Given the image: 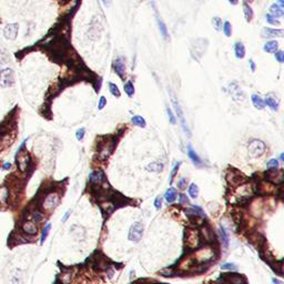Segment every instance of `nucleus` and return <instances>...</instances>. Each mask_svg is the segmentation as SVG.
Segmentation results:
<instances>
[{"label":"nucleus","mask_w":284,"mask_h":284,"mask_svg":"<svg viewBox=\"0 0 284 284\" xmlns=\"http://www.w3.org/2000/svg\"><path fill=\"white\" fill-rule=\"evenodd\" d=\"M43 219H45V217H43V215H42L41 213H40V212H38V211L34 212V214H32V220H34L36 223L42 222Z\"/></svg>","instance_id":"473e14b6"},{"label":"nucleus","mask_w":284,"mask_h":284,"mask_svg":"<svg viewBox=\"0 0 284 284\" xmlns=\"http://www.w3.org/2000/svg\"><path fill=\"white\" fill-rule=\"evenodd\" d=\"M250 63H251V69H252V71H254L255 70V63H254V61L252 59L250 60Z\"/></svg>","instance_id":"09e8293b"},{"label":"nucleus","mask_w":284,"mask_h":284,"mask_svg":"<svg viewBox=\"0 0 284 284\" xmlns=\"http://www.w3.org/2000/svg\"><path fill=\"white\" fill-rule=\"evenodd\" d=\"M189 193L190 196H191V198L192 199H196L199 196V186L196 185V184H191L189 188Z\"/></svg>","instance_id":"c85d7f7f"},{"label":"nucleus","mask_w":284,"mask_h":284,"mask_svg":"<svg viewBox=\"0 0 284 284\" xmlns=\"http://www.w3.org/2000/svg\"><path fill=\"white\" fill-rule=\"evenodd\" d=\"M265 18H266V21L269 22L270 25H273V26H280L281 25L278 19L275 18L274 16H272L271 13H268V15L265 16Z\"/></svg>","instance_id":"7c9ffc66"},{"label":"nucleus","mask_w":284,"mask_h":284,"mask_svg":"<svg viewBox=\"0 0 284 284\" xmlns=\"http://www.w3.org/2000/svg\"><path fill=\"white\" fill-rule=\"evenodd\" d=\"M148 171L151 172H160L163 170V164L160 163V162H154V163H150L147 167Z\"/></svg>","instance_id":"4be33fe9"},{"label":"nucleus","mask_w":284,"mask_h":284,"mask_svg":"<svg viewBox=\"0 0 284 284\" xmlns=\"http://www.w3.org/2000/svg\"><path fill=\"white\" fill-rule=\"evenodd\" d=\"M106 104H107V99L104 98V97H101L100 100H99V103H98V109L99 110H102V109L106 107Z\"/></svg>","instance_id":"4c0bfd02"},{"label":"nucleus","mask_w":284,"mask_h":284,"mask_svg":"<svg viewBox=\"0 0 284 284\" xmlns=\"http://www.w3.org/2000/svg\"><path fill=\"white\" fill-rule=\"evenodd\" d=\"M284 7H281L278 3H273L271 7H270V13L272 16H274L275 18H281L284 15Z\"/></svg>","instance_id":"f8f14e48"},{"label":"nucleus","mask_w":284,"mask_h":284,"mask_svg":"<svg viewBox=\"0 0 284 284\" xmlns=\"http://www.w3.org/2000/svg\"><path fill=\"white\" fill-rule=\"evenodd\" d=\"M264 103L268 104V106H269L273 111L279 110V104H280L279 103V100L275 98V97H273V95H268V97L265 98Z\"/></svg>","instance_id":"4468645a"},{"label":"nucleus","mask_w":284,"mask_h":284,"mask_svg":"<svg viewBox=\"0 0 284 284\" xmlns=\"http://www.w3.org/2000/svg\"><path fill=\"white\" fill-rule=\"evenodd\" d=\"M228 1H229L231 5H234V6L235 5H238V2H239V0H228Z\"/></svg>","instance_id":"8fccbe9b"},{"label":"nucleus","mask_w":284,"mask_h":284,"mask_svg":"<svg viewBox=\"0 0 284 284\" xmlns=\"http://www.w3.org/2000/svg\"><path fill=\"white\" fill-rule=\"evenodd\" d=\"M109 90H110L111 95H114V97H117V98H119L120 95H121L119 88H118V86H117V84H114V83H112V82L109 83Z\"/></svg>","instance_id":"cd10ccee"},{"label":"nucleus","mask_w":284,"mask_h":284,"mask_svg":"<svg viewBox=\"0 0 284 284\" xmlns=\"http://www.w3.org/2000/svg\"><path fill=\"white\" fill-rule=\"evenodd\" d=\"M59 203V196L56 193H50L49 196H47L46 199L43 200V209L46 210H53V209L58 205Z\"/></svg>","instance_id":"0eeeda50"},{"label":"nucleus","mask_w":284,"mask_h":284,"mask_svg":"<svg viewBox=\"0 0 284 284\" xmlns=\"http://www.w3.org/2000/svg\"><path fill=\"white\" fill-rule=\"evenodd\" d=\"M8 199H9V191H8V189H7L6 186L0 188V203L1 204H7Z\"/></svg>","instance_id":"aec40b11"},{"label":"nucleus","mask_w":284,"mask_h":284,"mask_svg":"<svg viewBox=\"0 0 284 284\" xmlns=\"http://www.w3.org/2000/svg\"><path fill=\"white\" fill-rule=\"evenodd\" d=\"M165 200L169 202V203H172V202L175 200V198H177V193H175V191H174V189H169L168 191H167V193H165Z\"/></svg>","instance_id":"a878e982"},{"label":"nucleus","mask_w":284,"mask_h":284,"mask_svg":"<svg viewBox=\"0 0 284 284\" xmlns=\"http://www.w3.org/2000/svg\"><path fill=\"white\" fill-rule=\"evenodd\" d=\"M180 199H181V203H188V198H186L184 194H181Z\"/></svg>","instance_id":"49530a36"},{"label":"nucleus","mask_w":284,"mask_h":284,"mask_svg":"<svg viewBox=\"0 0 284 284\" xmlns=\"http://www.w3.org/2000/svg\"><path fill=\"white\" fill-rule=\"evenodd\" d=\"M172 103H173L174 110H175V113H177L178 118H179V120H180L181 125H182V128H183V131L190 137V131H189V129H188V127H186V124H185V120H184L183 112H182V109H181L180 104H179V102H178L174 98L172 99Z\"/></svg>","instance_id":"6e6552de"},{"label":"nucleus","mask_w":284,"mask_h":284,"mask_svg":"<svg viewBox=\"0 0 284 284\" xmlns=\"http://www.w3.org/2000/svg\"><path fill=\"white\" fill-rule=\"evenodd\" d=\"M22 230H23V232L29 235H36L38 233V228L36 225V223L31 222V221H27V222L23 223Z\"/></svg>","instance_id":"9b49d317"},{"label":"nucleus","mask_w":284,"mask_h":284,"mask_svg":"<svg viewBox=\"0 0 284 284\" xmlns=\"http://www.w3.org/2000/svg\"><path fill=\"white\" fill-rule=\"evenodd\" d=\"M235 57L238 59H243L245 57V48L242 42H236L234 45Z\"/></svg>","instance_id":"dca6fc26"},{"label":"nucleus","mask_w":284,"mask_h":284,"mask_svg":"<svg viewBox=\"0 0 284 284\" xmlns=\"http://www.w3.org/2000/svg\"><path fill=\"white\" fill-rule=\"evenodd\" d=\"M9 59V53L5 49H0V66L3 63H8Z\"/></svg>","instance_id":"bb28decb"},{"label":"nucleus","mask_w":284,"mask_h":284,"mask_svg":"<svg viewBox=\"0 0 284 284\" xmlns=\"http://www.w3.org/2000/svg\"><path fill=\"white\" fill-rule=\"evenodd\" d=\"M230 95L234 101H242L244 100V92L242 91L241 88L236 83H231L230 84Z\"/></svg>","instance_id":"9d476101"},{"label":"nucleus","mask_w":284,"mask_h":284,"mask_svg":"<svg viewBox=\"0 0 284 284\" xmlns=\"http://www.w3.org/2000/svg\"><path fill=\"white\" fill-rule=\"evenodd\" d=\"M15 83V72L11 68H0V87L9 88Z\"/></svg>","instance_id":"f257e3e1"},{"label":"nucleus","mask_w":284,"mask_h":284,"mask_svg":"<svg viewBox=\"0 0 284 284\" xmlns=\"http://www.w3.org/2000/svg\"><path fill=\"white\" fill-rule=\"evenodd\" d=\"M16 161L18 163L20 171L25 172L27 170L28 165H29L30 158H29V156H28L27 153H21V151H19V152L16 153Z\"/></svg>","instance_id":"423d86ee"},{"label":"nucleus","mask_w":284,"mask_h":284,"mask_svg":"<svg viewBox=\"0 0 284 284\" xmlns=\"http://www.w3.org/2000/svg\"><path fill=\"white\" fill-rule=\"evenodd\" d=\"M188 156H189V158L191 159V161H192L196 165H201V163H202L201 159H200L198 154L194 152V150L192 149V147H191L190 144L188 146Z\"/></svg>","instance_id":"f3484780"},{"label":"nucleus","mask_w":284,"mask_h":284,"mask_svg":"<svg viewBox=\"0 0 284 284\" xmlns=\"http://www.w3.org/2000/svg\"><path fill=\"white\" fill-rule=\"evenodd\" d=\"M102 1V3H103L106 7H110L111 3H112V0H101Z\"/></svg>","instance_id":"c03bdc74"},{"label":"nucleus","mask_w":284,"mask_h":284,"mask_svg":"<svg viewBox=\"0 0 284 284\" xmlns=\"http://www.w3.org/2000/svg\"><path fill=\"white\" fill-rule=\"evenodd\" d=\"M274 56H275V59L278 60L280 63H283L284 62V52L281 51V50H279V51H275L274 52Z\"/></svg>","instance_id":"f704fd0d"},{"label":"nucleus","mask_w":284,"mask_h":284,"mask_svg":"<svg viewBox=\"0 0 284 284\" xmlns=\"http://www.w3.org/2000/svg\"><path fill=\"white\" fill-rule=\"evenodd\" d=\"M109 274H108V276H109V279H111L112 278V275H113V270L112 269H109Z\"/></svg>","instance_id":"3c124183"},{"label":"nucleus","mask_w":284,"mask_h":284,"mask_svg":"<svg viewBox=\"0 0 284 284\" xmlns=\"http://www.w3.org/2000/svg\"><path fill=\"white\" fill-rule=\"evenodd\" d=\"M223 32L225 34L226 37H231L232 34V26L229 21H225L223 23Z\"/></svg>","instance_id":"c756f323"},{"label":"nucleus","mask_w":284,"mask_h":284,"mask_svg":"<svg viewBox=\"0 0 284 284\" xmlns=\"http://www.w3.org/2000/svg\"><path fill=\"white\" fill-rule=\"evenodd\" d=\"M279 49V42L275 41V40H271V41H268V42L264 45L263 47V50L269 53H274L275 51H278Z\"/></svg>","instance_id":"ddd939ff"},{"label":"nucleus","mask_w":284,"mask_h":284,"mask_svg":"<svg viewBox=\"0 0 284 284\" xmlns=\"http://www.w3.org/2000/svg\"><path fill=\"white\" fill-rule=\"evenodd\" d=\"M50 229H51V224H50V223H47L42 230V233H41V239H40V243H41V244H43V242L46 241L47 236L49 234Z\"/></svg>","instance_id":"393cba45"},{"label":"nucleus","mask_w":284,"mask_h":284,"mask_svg":"<svg viewBox=\"0 0 284 284\" xmlns=\"http://www.w3.org/2000/svg\"><path fill=\"white\" fill-rule=\"evenodd\" d=\"M179 165H180V164L178 163V165H175V168L172 170V173H171V178H170V180H172V179H173V177L175 175V173H177V171H178V169H179Z\"/></svg>","instance_id":"37998d69"},{"label":"nucleus","mask_w":284,"mask_h":284,"mask_svg":"<svg viewBox=\"0 0 284 284\" xmlns=\"http://www.w3.org/2000/svg\"><path fill=\"white\" fill-rule=\"evenodd\" d=\"M244 1L245 2H253L254 0H244Z\"/></svg>","instance_id":"864d4df0"},{"label":"nucleus","mask_w":284,"mask_h":284,"mask_svg":"<svg viewBox=\"0 0 284 284\" xmlns=\"http://www.w3.org/2000/svg\"><path fill=\"white\" fill-rule=\"evenodd\" d=\"M221 269L222 270H230V271H235L236 270V266L232 263H225V264H222L221 265Z\"/></svg>","instance_id":"e433bc0d"},{"label":"nucleus","mask_w":284,"mask_h":284,"mask_svg":"<svg viewBox=\"0 0 284 284\" xmlns=\"http://www.w3.org/2000/svg\"><path fill=\"white\" fill-rule=\"evenodd\" d=\"M2 168H3V170H9V169L11 168V163H10V162H6V163L2 165Z\"/></svg>","instance_id":"a18cd8bd"},{"label":"nucleus","mask_w":284,"mask_h":284,"mask_svg":"<svg viewBox=\"0 0 284 284\" xmlns=\"http://www.w3.org/2000/svg\"><path fill=\"white\" fill-rule=\"evenodd\" d=\"M19 25L18 23H8L3 29V37L7 40H15L18 36Z\"/></svg>","instance_id":"39448f33"},{"label":"nucleus","mask_w":284,"mask_h":284,"mask_svg":"<svg viewBox=\"0 0 284 284\" xmlns=\"http://www.w3.org/2000/svg\"><path fill=\"white\" fill-rule=\"evenodd\" d=\"M69 215H70V211H68L67 213L64 214V217H63V219H62V222H66V221L68 220V217H69Z\"/></svg>","instance_id":"de8ad7c7"},{"label":"nucleus","mask_w":284,"mask_h":284,"mask_svg":"<svg viewBox=\"0 0 284 284\" xmlns=\"http://www.w3.org/2000/svg\"><path fill=\"white\" fill-rule=\"evenodd\" d=\"M123 89H124V92L129 97H133V95H135V86H133V83L131 81H128L125 83L123 86Z\"/></svg>","instance_id":"5701e85b"},{"label":"nucleus","mask_w":284,"mask_h":284,"mask_svg":"<svg viewBox=\"0 0 284 284\" xmlns=\"http://www.w3.org/2000/svg\"><path fill=\"white\" fill-rule=\"evenodd\" d=\"M249 152L253 158L261 156L263 153L265 152V144L263 143L261 140L254 139V140L250 141V143H249Z\"/></svg>","instance_id":"f03ea898"},{"label":"nucleus","mask_w":284,"mask_h":284,"mask_svg":"<svg viewBox=\"0 0 284 284\" xmlns=\"http://www.w3.org/2000/svg\"><path fill=\"white\" fill-rule=\"evenodd\" d=\"M112 68L114 72H116L118 76L121 78L122 80L125 79V76H127V67H125V62L124 59L122 57H119L117 58L112 63Z\"/></svg>","instance_id":"20e7f679"},{"label":"nucleus","mask_w":284,"mask_h":284,"mask_svg":"<svg viewBox=\"0 0 284 284\" xmlns=\"http://www.w3.org/2000/svg\"><path fill=\"white\" fill-rule=\"evenodd\" d=\"M162 205V198L161 196H156V201H154V207H156V209H160Z\"/></svg>","instance_id":"a19ab883"},{"label":"nucleus","mask_w":284,"mask_h":284,"mask_svg":"<svg viewBox=\"0 0 284 284\" xmlns=\"http://www.w3.org/2000/svg\"><path fill=\"white\" fill-rule=\"evenodd\" d=\"M276 3H278V5H280L281 7H284V0H279Z\"/></svg>","instance_id":"603ef678"},{"label":"nucleus","mask_w":284,"mask_h":284,"mask_svg":"<svg viewBox=\"0 0 284 284\" xmlns=\"http://www.w3.org/2000/svg\"><path fill=\"white\" fill-rule=\"evenodd\" d=\"M243 11H244V16H245L246 21L250 22L251 20H252V18H253V10H252V8L247 5V2L243 3Z\"/></svg>","instance_id":"412c9836"},{"label":"nucleus","mask_w":284,"mask_h":284,"mask_svg":"<svg viewBox=\"0 0 284 284\" xmlns=\"http://www.w3.org/2000/svg\"><path fill=\"white\" fill-rule=\"evenodd\" d=\"M167 112H168V116H169V119H170V122L172 123V124H174L175 123V118H174V116H173V113H172V111H171V109H167Z\"/></svg>","instance_id":"ea45409f"},{"label":"nucleus","mask_w":284,"mask_h":284,"mask_svg":"<svg viewBox=\"0 0 284 284\" xmlns=\"http://www.w3.org/2000/svg\"><path fill=\"white\" fill-rule=\"evenodd\" d=\"M142 233H143V225L140 222L133 223L129 231V240L133 242L140 241L142 238Z\"/></svg>","instance_id":"7ed1b4c3"},{"label":"nucleus","mask_w":284,"mask_h":284,"mask_svg":"<svg viewBox=\"0 0 284 284\" xmlns=\"http://www.w3.org/2000/svg\"><path fill=\"white\" fill-rule=\"evenodd\" d=\"M84 132H86V130H84V129H79V130L77 131V133H76L77 139H78V140H82L83 137H84Z\"/></svg>","instance_id":"58836bf2"},{"label":"nucleus","mask_w":284,"mask_h":284,"mask_svg":"<svg viewBox=\"0 0 284 284\" xmlns=\"http://www.w3.org/2000/svg\"><path fill=\"white\" fill-rule=\"evenodd\" d=\"M284 31L283 29H272V28H264L261 32V37L264 39H269V38H275V37H283Z\"/></svg>","instance_id":"1a4fd4ad"},{"label":"nucleus","mask_w":284,"mask_h":284,"mask_svg":"<svg viewBox=\"0 0 284 284\" xmlns=\"http://www.w3.org/2000/svg\"><path fill=\"white\" fill-rule=\"evenodd\" d=\"M220 231H221V238H222L223 243H224L225 246H228V245H229V236H228V233H226V231L224 230V228H222V226H221Z\"/></svg>","instance_id":"2f4dec72"},{"label":"nucleus","mask_w":284,"mask_h":284,"mask_svg":"<svg viewBox=\"0 0 284 284\" xmlns=\"http://www.w3.org/2000/svg\"><path fill=\"white\" fill-rule=\"evenodd\" d=\"M251 99H252V103H253V106L257 108V109H259V110H262L263 108H264V106H265L264 100H262V98H261L260 95H252Z\"/></svg>","instance_id":"6ab92c4d"},{"label":"nucleus","mask_w":284,"mask_h":284,"mask_svg":"<svg viewBox=\"0 0 284 284\" xmlns=\"http://www.w3.org/2000/svg\"><path fill=\"white\" fill-rule=\"evenodd\" d=\"M212 23H213L214 28H215L217 30H221V28H222V20H221V18L214 17V18L212 19Z\"/></svg>","instance_id":"72a5a7b5"},{"label":"nucleus","mask_w":284,"mask_h":284,"mask_svg":"<svg viewBox=\"0 0 284 284\" xmlns=\"http://www.w3.org/2000/svg\"><path fill=\"white\" fill-rule=\"evenodd\" d=\"M156 21H158V26H159L160 32H161V34L163 36V38H164V39H168V38H169V34H168V29H167V26H165L164 22L162 21V19L160 18V16L158 15L156 10Z\"/></svg>","instance_id":"2eb2a0df"},{"label":"nucleus","mask_w":284,"mask_h":284,"mask_svg":"<svg viewBox=\"0 0 284 284\" xmlns=\"http://www.w3.org/2000/svg\"><path fill=\"white\" fill-rule=\"evenodd\" d=\"M89 180L91 181L92 183H100L101 181L104 180V174L102 171H95L92 172L89 177Z\"/></svg>","instance_id":"a211bd4d"},{"label":"nucleus","mask_w":284,"mask_h":284,"mask_svg":"<svg viewBox=\"0 0 284 284\" xmlns=\"http://www.w3.org/2000/svg\"><path fill=\"white\" fill-rule=\"evenodd\" d=\"M186 183H188V182H186L185 179H181L180 182L178 183V188H179V189H184L186 186Z\"/></svg>","instance_id":"79ce46f5"},{"label":"nucleus","mask_w":284,"mask_h":284,"mask_svg":"<svg viewBox=\"0 0 284 284\" xmlns=\"http://www.w3.org/2000/svg\"><path fill=\"white\" fill-rule=\"evenodd\" d=\"M268 168L269 169H278L279 168V161L275 159H271L268 162Z\"/></svg>","instance_id":"c9c22d12"},{"label":"nucleus","mask_w":284,"mask_h":284,"mask_svg":"<svg viewBox=\"0 0 284 284\" xmlns=\"http://www.w3.org/2000/svg\"><path fill=\"white\" fill-rule=\"evenodd\" d=\"M132 123L135 125H138V127H140V128H144L146 127V120L142 118V117H140V116H135L133 118H132Z\"/></svg>","instance_id":"b1692460"}]
</instances>
